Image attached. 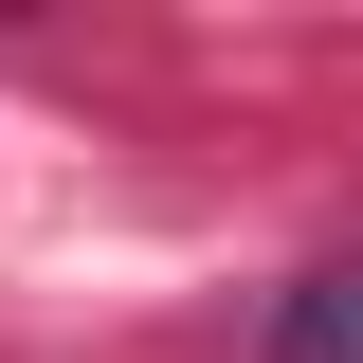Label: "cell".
<instances>
[{
  "instance_id": "6da1fadb",
  "label": "cell",
  "mask_w": 363,
  "mask_h": 363,
  "mask_svg": "<svg viewBox=\"0 0 363 363\" xmlns=\"http://www.w3.org/2000/svg\"><path fill=\"white\" fill-rule=\"evenodd\" d=\"M272 363H363V255H327V272L272 291Z\"/></svg>"
}]
</instances>
